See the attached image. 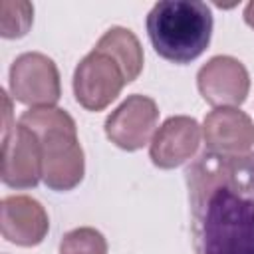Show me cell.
<instances>
[{"label":"cell","mask_w":254,"mask_h":254,"mask_svg":"<svg viewBox=\"0 0 254 254\" xmlns=\"http://www.w3.org/2000/svg\"><path fill=\"white\" fill-rule=\"evenodd\" d=\"M185 181L194 254H254V153L204 151Z\"/></svg>","instance_id":"1"},{"label":"cell","mask_w":254,"mask_h":254,"mask_svg":"<svg viewBox=\"0 0 254 254\" xmlns=\"http://www.w3.org/2000/svg\"><path fill=\"white\" fill-rule=\"evenodd\" d=\"M36 133L42 149V181L52 190L75 189L85 171L83 149L77 139L75 121L58 107H34L18 119Z\"/></svg>","instance_id":"2"},{"label":"cell","mask_w":254,"mask_h":254,"mask_svg":"<svg viewBox=\"0 0 254 254\" xmlns=\"http://www.w3.org/2000/svg\"><path fill=\"white\" fill-rule=\"evenodd\" d=\"M147 34L161 58L190 64L210 42L212 12L198 0H161L147 16Z\"/></svg>","instance_id":"3"},{"label":"cell","mask_w":254,"mask_h":254,"mask_svg":"<svg viewBox=\"0 0 254 254\" xmlns=\"http://www.w3.org/2000/svg\"><path fill=\"white\" fill-rule=\"evenodd\" d=\"M129 83L121 64L103 48L95 46L73 71V93L87 111L105 109Z\"/></svg>","instance_id":"4"},{"label":"cell","mask_w":254,"mask_h":254,"mask_svg":"<svg viewBox=\"0 0 254 254\" xmlns=\"http://www.w3.org/2000/svg\"><path fill=\"white\" fill-rule=\"evenodd\" d=\"M10 91L16 101L32 107H54L62 95L60 71L52 58L28 52L10 65Z\"/></svg>","instance_id":"5"},{"label":"cell","mask_w":254,"mask_h":254,"mask_svg":"<svg viewBox=\"0 0 254 254\" xmlns=\"http://www.w3.org/2000/svg\"><path fill=\"white\" fill-rule=\"evenodd\" d=\"M42 179V149L22 123L2 133V181L12 189H32Z\"/></svg>","instance_id":"6"},{"label":"cell","mask_w":254,"mask_h":254,"mask_svg":"<svg viewBox=\"0 0 254 254\" xmlns=\"http://www.w3.org/2000/svg\"><path fill=\"white\" fill-rule=\"evenodd\" d=\"M196 85L206 103L214 107H234L244 103L250 89V77L236 58L214 56L198 69Z\"/></svg>","instance_id":"7"},{"label":"cell","mask_w":254,"mask_h":254,"mask_svg":"<svg viewBox=\"0 0 254 254\" xmlns=\"http://www.w3.org/2000/svg\"><path fill=\"white\" fill-rule=\"evenodd\" d=\"M157 119H159V109L151 97L129 95L105 119V135L119 149L137 151L149 143Z\"/></svg>","instance_id":"8"},{"label":"cell","mask_w":254,"mask_h":254,"mask_svg":"<svg viewBox=\"0 0 254 254\" xmlns=\"http://www.w3.org/2000/svg\"><path fill=\"white\" fill-rule=\"evenodd\" d=\"M200 145V127L187 115L169 117L151 139L149 157L159 169H175L194 157Z\"/></svg>","instance_id":"9"},{"label":"cell","mask_w":254,"mask_h":254,"mask_svg":"<svg viewBox=\"0 0 254 254\" xmlns=\"http://www.w3.org/2000/svg\"><path fill=\"white\" fill-rule=\"evenodd\" d=\"M206 149L218 155H244L254 145V123L236 107H216L202 125Z\"/></svg>","instance_id":"10"},{"label":"cell","mask_w":254,"mask_h":254,"mask_svg":"<svg viewBox=\"0 0 254 254\" xmlns=\"http://www.w3.org/2000/svg\"><path fill=\"white\" fill-rule=\"evenodd\" d=\"M50 228L46 208L32 196L12 194L2 200V236L18 246L40 244Z\"/></svg>","instance_id":"11"},{"label":"cell","mask_w":254,"mask_h":254,"mask_svg":"<svg viewBox=\"0 0 254 254\" xmlns=\"http://www.w3.org/2000/svg\"><path fill=\"white\" fill-rule=\"evenodd\" d=\"M95 46H99L105 52H109L121 64V67L125 69L129 81L139 77V73L143 69V48H141L137 36L131 30L121 28V26L109 28L99 38V42Z\"/></svg>","instance_id":"12"},{"label":"cell","mask_w":254,"mask_h":254,"mask_svg":"<svg viewBox=\"0 0 254 254\" xmlns=\"http://www.w3.org/2000/svg\"><path fill=\"white\" fill-rule=\"evenodd\" d=\"M34 22V6L24 0H2L0 2V34L2 38L14 40L28 34Z\"/></svg>","instance_id":"13"},{"label":"cell","mask_w":254,"mask_h":254,"mask_svg":"<svg viewBox=\"0 0 254 254\" xmlns=\"http://www.w3.org/2000/svg\"><path fill=\"white\" fill-rule=\"evenodd\" d=\"M60 254H107V242L99 230L81 226L64 234Z\"/></svg>","instance_id":"14"},{"label":"cell","mask_w":254,"mask_h":254,"mask_svg":"<svg viewBox=\"0 0 254 254\" xmlns=\"http://www.w3.org/2000/svg\"><path fill=\"white\" fill-rule=\"evenodd\" d=\"M244 20H246V24L250 28H254V0L246 4V8H244Z\"/></svg>","instance_id":"15"}]
</instances>
